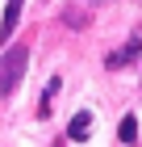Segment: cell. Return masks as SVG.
<instances>
[{
    "mask_svg": "<svg viewBox=\"0 0 142 147\" xmlns=\"http://www.w3.org/2000/svg\"><path fill=\"white\" fill-rule=\"evenodd\" d=\"M117 135H121V143H134V135H138V122H134V113H125V118H121Z\"/></svg>",
    "mask_w": 142,
    "mask_h": 147,
    "instance_id": "obj_5",
    "label": "cell"
},
{
    "mask_svg": "<svg viewBox=\"0 0 142 147\" xmlns=\"http://www.w3.org/2000/svg\"><path fill=\"white\" fill-rule=\"evenodd\" d=\"M21 4H25V0H9V4H4V21H0V46L13 38L17 21H21Z\"/></svg>",
    "mask_w": 142,
    "mask_h": 147,
    "instance_id": "obj_2",
    "label": "cell"
},
{
    "mask_svg": "<svg viewBox=\"0 0 142 147\" xmlns=\"http://www.w3.org/2000/svg\"><path fill=\"white\" fill-rule=\"evenodd\" d=\"M25 63H29V51H25V46L4 51V59H0V97H9V92L25 80Z\"/></svg>",
    "mask_w": 142,
    "mask_h": 147,
    "instance_id": "obj_1",
    "label": "cell"
},
{
    "mask_svg": "<svg viewBox=\"0 0 142 147\" xmlns=\"http://www.w3.org/2000/svg\"><path fill=\"white\" fill-rule=\"evenodd\" d=\"M138 55H142V42L134 38V42H125L121 51H113V55L105 59V63H109V67H121V63H130V59H138Z\"/></svg>",
    "mask_w": 142,
    "mask_h": 147,
    "instance_id": "obj_3",
    "label": "cell"
},
{
    "mask_svg": "<svg viewBox=\"0 0 142 147\" xmlns=\"http://www.w3.org/2000/svg\"><path fill=\"white\" fill-rule=\"evenodd\" d=\"M88 126H92V113H75V118H71V126H67V139H84L88 135Z\"/></svg>",
    "mask_w": 142,
    "mask_h": 147,
    "instance_id": "obj_4",
    "label": "cell"
}]
</instances>
